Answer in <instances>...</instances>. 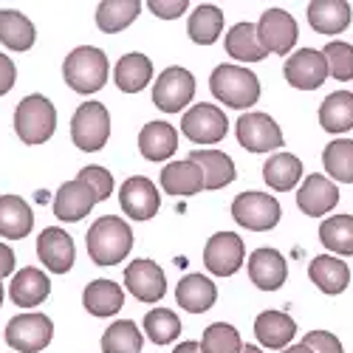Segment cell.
<instances>
[{"instance_id": "e575fe53", "label": "cell", "mask_w": 353, "mask_h": 353, "mask_svg": "<svg viewBox=\"0 0 353 353\" xmlns=\"http://www.w3.org/2000/svg\"><path fill=\"white\" fill-rule=\"evenodd\" d=\"M141 12L139 0H102L97 6V26L105 34H116L128 28Z\"/></svg>"}, {"instance_id": "4316f807", "label": "cell", "mask_w": 353, "mask_h": 353, "mask_svg": "<svg viewBox=\"0 0 353 353\" xmlns=\"http://www.w3.org/2000/svg\"><path fill=\"white\" fill-rule=\"evenodd\" d=\"M82 303L88 308V314L94 316H113L125 305V291L119 283L113 280H94L85 285V294H82Z\"/></svg>"}, {"instance_id": "e0dca14e", "label": "cell", "mask_w": 353, "mask_h": 353, "mask_svg": "<svg viewBox=\"0 0 353 353\" xmlns=\"http://www.w3.org/2000/svg\"><path fill=\"white\" fill-rule=\"evenodd\" d=\"M99 203L97 192L88 187L85 181L74 179V181H65L60 187V192H57L54 198V215L65 221V223H74V221H82L85 215H91V210Z\"/></svg>"}, {"instance_id": "8fae6325", "label": "cell", "mask_w": 353, "mask_h": 353, "mask_svg": "<svg viewBox=\"0 0 353 353\" xmlns=\"http://www.w3.org/2000/svg\"><path fill=\"white\" fill-rule=\"evenodd\" d=\"M246 257V246L234 232H218L203 249V263L215 277H232Z\"/></svg>"}, {"instance_id": "9a60e30c", "label": "cell", "mask_w": 353, "mask_h": 353, "mask_svg": "<svg viewBox=\"0 0 353 353\" xmlns=\"http://www.w3.org/2000/svg\"><path fill=\"white\" fill-rule=\"evenodd\" d=\"M119 203L128 218L133 221H150L159 207H161V195L159 190L153 187L150 179H144V175H133V179H128L119 190Z\"/></svg>"}, {"instance_id": "74e56055", "label": "cell", "mask_w": 353, "mask_h": 353, "mask_svg": "<svg viewBox=\"0 0 353 353\" xmlns=\"http://www.w3.org/2000/svg\"><path fill=\"white\" fill-rule=\"evenodd\" d=\"M322 164H325L328 175L342 184H353V141L350 139H336L325 147L322 153Z\"/></svg>"}, {"instance_id": "ffe728a7", "label": "cell", "mask_w": 353, "mask_h": 353, "mask_svg": "<svg viewBox=\"0 0 353 353\" xmlns=\"http://www.w3.org/2000/svg\"><path fill=\"white\" fill-rule=\"evenodd\" d=\"M308 23L319 34H342L350 26V6L345 0H314L308 3Z\"/></svg>"}, {"instance_id": "277c9868", "label": "cell", "mask_w": 353, "mask_h": 353, "mask_svg": "<svg viewBox=\"0 0 353 353\" xmlns=\"http://www.w3.org/2000/svg\"><path fill=\"white\" fill-rule=\"evenodd\" d=\"M14 130L20 136L23 144H43L54 136L57 130V110L54 105L40 97V94H32L26 97L17 110H14Z\"/></svg>"}, {"instance_id": "484cf974", "label": "cell", "mask_w": 353, "mask_h": 353, "mask_svg": "<svg viewBox=\"0 0 353 353\" xmlns=\"http://www.w3.org/2000/svg\"><path fill=\"white\" fill-rule=\"evenodd\" d=\"M308 274L311 280L316 283L319 291H325V294H342L350 283V269H347V263L334 257V254H319L311 260V266H308Z\"/></svg>"}, {"instance_id": "7dc6e473", "label": "cell", "mask_w": 353, "mask_h": 353, "mask_svg": "<svg viewBox=\"0 0 353 353\" xmlns=\"http://www.w3.org/2000/svg\"><path fill=\"white\" fill-rule=\"evenodd\" d=\"M12 272H14V252L6 243H0V277H9Z\"/></svg>"}, {"instance_id": "ee69618b", "label": "cell", "mask_w": 353, "mask_h": 353, "mask_svg": "<svg viewBox=\"0 0 353 353\" xmlns=\"http://www.w3.org/2000/svg\"><path fill=\"white\" fill-rule=\"evenodd\" d=\"M303 345L311 353H342V342L334 334H328V331H311V334H305Z\"/></svg>"}, {"instance_id": "7402d4cb", "label": "cell", "mask_w": 353, "mask_h": 353, "mask_svg": "<svg viewBox=\"0 0 353 353\" xmlns=\"http://www.w3.org/2000/svg\"><path fill=\"white\" fill-rule=\"evenodd\" d=\"M9 294H12V303L20 305V308H34L40 305L48 294H51V283L48 277L34 269V266H26L14 274L12 285H9Z\"/></svg>"}, {"instance_id": "f1b7e54d", "label": "cell", "mask_w": 353, "mask_h": 353, "mask_svg": "<svg viewBox=\"0 0 353 353\" xmlns=\"http://www.w3.org/2000/svg\"><path fill=\"white\" fill-rule=\"evenodd\" d=\"M161 187L170 195H195L203 190V172L198 164L187 161H172L161 170Z\"/></svg>"}, {"instance_id": "603a6c76", "label": "cell", "mask_w": 353, "mask_h": 353, "mask_svg": "<svg viewBox=\"0 0 353 353\" xmlns=\"http://www.w3.org/2000/svg\"><path fill=\"white\" fill-rule=\"evenodd\" d=\"M294 334H297V325H294V319L283 311H263L254 319V336L263 347L283 350L294 339Z\"/></svg>"}, {"instance_id": "4dcf8cb0", "label": "cell", "mask_w": 353, "mask_h": 353, "mask_svg": "<svg viewBox=\"0 0 353 353\" xmlns=\"http://www.w3.org/2000/svg\"><path fill=\"white\" fill-rule=\"evenodd\" d=\"M153 79V63L150 57L144 54H125L119 65H116V85H119V91L125 94H139L144 91L147 85Z\"/></svg>"}, {"instance_id": "83f0119b", "label": "cell", "mask_w": 353, "mask_h": 353, "mask_svg": "<svg viewBox=\"0 0 353 353\" xmlns=\"http://www.w3.org/2000/svg\"><path fill=\"white\" fill-rule=\"evenodd\" d=\"M190 161L203 172V190H221L234 181V161L221 150H192Z\"/></svg>"}, {"instance_id": "d6a6232c", "label": "cell", "mask_w": 353, "mask_h": 353, "mask_svg": "<svg viewBox=\"0 0 353 353\" xmlns=\"http://www.w3.org/2000/svg\"><path fill=\"white\" fill-rule=\"evenodd\" d=\"M319 125L328 133H345L353 128V94L336 91L322 99L319 105Z\"/></svg>"}, {"instance_id": "bcb514c9", "label": "cell", "mask_w": 353, "mask_h": 353, "mask_svg": "<svg viewBox=\"0 0 353 353\" xmlns=\"http://www.w3.org/2000/svg\"><path fill=\"white\" fill-rule=\"evenodd\" d=\"M14 79H17V68H14V63L9 60L6 54H0V97L12 91Z\"/></svg>"}, {"instance_id": "8d00e7d4", "label": "cell", "mask_w": 353, "mask_h": 353, "mask_svg": "<svg viewBox=\"0 0 353 353\" xmlns=\"http://www.w3.org/2000/svg\"><path fill=\"white\" fill-rule=\"evenodd\" d=\"M319 241L336 254H353V215H334L322 221Z\"/></svg>"}, {"instance_id": "8992f818", "label": "cell", "mask_w": 353, "mask_h": 353, "mask_svg": "<svg viewBox=\"0 0 353 353\" xmlns=\"http://www.w3.org/2000/svg\"><path fill=\"white\" fill-rule=\"evenodd\" d=\"M280 215H283L280 203L269 192H241L232 201V218L252 232L274 229L280 223Z\"/></svg>"}, {"instance_id": "5bb4252c", "label": "cell", "mask_w": 353, "mask_h": 353, "mask_svg": "<svg viewBox=\"0 0 353 353\" xmlns=\"http://www.w3.org/2000/svg\"><path fill=\"white\" fill-rule=\"evenodd\" d=\"M125 283H128V291L139 303H159L167 294V280H164L161 266L147 257L133 260L125 269Z\"/></svg>"}, {"instance_id": "1f68e13d", "label": "cell", "mask_w": 353, "mask_h": 353, "mask_svg": "<svg viewBox=\"0 0 353 353\" xmlns=\"http://www.w3.org/2000/svg\"><path fill=\"white\" fill-rule=\"evenodd\" d=\"M226 54L234 57L238 63H260L266 60V48L257 40V26L254 23H238L226 34Z\"/></svg>"}, {"instance_id": "d6986e66", "label": "cell", "mask_w": 353, "mask_h": 353, "mask_svg": "<svg viewBox=\"0 0 353 353\" xmlns=\"http://www.w3.org/2000/svg\"><path fill=\"white\" fill-rule=\"evenodd\" d=\"M249 277L263 291H277L288 277L285 257L277 249H257L249 257Z\"/></svg>"}, {"instance_id": "ba28073f", "label": "cell", "mask_w": 353, "mask_h": 353, "mask_svg": "<svg viewBox=\"0 0 353 353\" xmlns=\"http://www.w3.org/2000/svg\"><path fill=\"white\" fill-rule=\"evenodd\" d=\"M195 97V77L187 71V68H179L172 65L167 68L159 79H156V88H153V102L159 110L164 113H179L184 110Z\"/></svg>"}, {"instance_id": "f6af8a7d", "label": "cell", "mask_w": 353, "mask_h": 353, "mask_svg": "<svg viewBox=\"0 0 353 353\" xmlns=\"http://www.w3.org/2000/svg\"><path fill=\"white\" fill-rule=\"evenodd\" d=\"M190 9V3L187 0H150V12H156L159 17H164V20H175V17H181L184 12Z\"/></svg>"}, {"instance_id": "7a4b0ae2", "label": "cell", "mask_w": 353, "mask_h": 353, "mask_svg": "<svg viewBox=\"0 0 353 353\" xmlns=\"http://www.w3.org/2000/svg\"><path fill=\"white\" fill-rule=\"evenodd\" d=\"M210 88L212 94L218 97V102L229 105V108H252L260 99V82L252 71L241 68V65H232L223 63L212 71L210 77Z\"/></svg>"}, {"instance_id": "60d3db41", "label": "cell", "mask_w": 353, "mask_h": 353, "mask_svg": "<svg viewBox=\"0 0 353 353\" xmlns=\"http://www.w3.org/2000/svg\"><path fill=\"white\" fill-rule=\"evenodd\" d=\"M201 350L203 353H241L243 342H241L238 328H232L229 322H212V325L203 331Z\"/></svg>"}, {"instance_id": "f35d334b", "label": "cell", "mask_w": 353, "mask_h": 353, "mask_svg": "<svg viewBox=\"0 0 353 353\" xmlns=\"http://www.w3.org/2000/svg\"><path fill=\"white\" fill-rule=\"evenodd\" d=\"M105 353H139L141 350V334L130 319H119L105 331L102 336Z\"/></svg>"}, {"instance_id": "f546056e", "label": "cell", "mask_w": 353, "mask_h": 353, "mask_svg": "<svg viewBox=\"0 0 353 353\" xmlns=\"http://www.w3.org/2000/svg\"><path fill=\"white\" fill-rule=\"evenodd\" d=\"M34 26L23 12L14 9H0V43L12 51H28L34 46Z\"/></svg>"}, {"instance_id": "7c38bea8", "label": "cell", "mask_w": 353, "mask_h": 353, "mask_svg": "<svg viewBox=\"0 0 353 353\" xmlns=\"http://www.w3.org/2000/svg\"><path fill=\"white\" fill-rule=\"evenodd\" d=\"M238 141L249 153H269L283 147V133L266 113H243L238 119Z\"/></svg>"}, {"instance_id": "c3c4849f", "label": "cell", "mask_w": 353, "mask_h": 353, "mask_svg": "<svg viewBox=\"0 0 353 353\" xmlns=\"http://www.w3.org/2000/svg\"><path fill=\"white\" fill-rule=\"evenodd\" d=\"M172 353H203V350H201V345H195V342H181Z\"/></svg>"}, {"instance_id": "2e32d148", "label": "cell", "mask_w": 353, "mask_h": 353, "mask_svg": "<svg viewBox=\"0 0 353 353\" xmlns=\"http://www.w3.org/2000/svg\"><path fill=\"white\" fill-rule=\"evenodd\" d=\"M37 257L43 260V266L54 274H65L74 266V241L71 234L63 232L60 226H48L40 232L37 238Z\"/></svg>"}, {"instance_id": "cb8c5ba5", "label": "cell", "mask_w": 353, "mask_h": 353, "mask_svg": "<svg viewBox=\"0 0 353 353\" xmlns=\"http://www.w3.org/2000/svg\"><path fill=\"white\" fill-rule=\"evenodd\" d=\"M175 300H179L181 308H187L190 314H203L210 311L218 300V288L210 277L203 274H187L179 288H175Z\"/></svg>"}, {"instance_id": "b9f144b4", "label": "cell", "mask_w": 353, "mask_h": 353, "mask_svg": "<svg viewBox=\"0 0 353 353\" xmlns=\"http://www.w3.org/2000/svg\"><path fill=\"white\" fill-rule=\"evenodd\" d=\"M325 63H328V74L339 82H347L353 79V46L345 43V40H331L325 48Z\"/></svg>"}, {"instance_id": "d590c367", "label": "cell", "mask_w": 353, "mask_h": 353, "mask_svg": "<svg viewBox=\"0 0 353 353\" xmlns=\"http://www.w3.org/2000/svg\"><path fill=\"white\" fill-rule=\"evenodd\" d=\"M187 32L192 37V43L198 46H212L218 40V34L223 32V12L212 3H203L195 6V12L190 14V26Z\"/></svg>"}, {"instance_id": "7bdbcfd3", "label": "cell", "mask_w": 353, "mask_h": 353, "mask_svg": "<svg viewBox=\"0 0 353 353\" xmlns=\"http://www.w3.org/2000/svg\"><path fill=\"white\" fill-rule=\"evenodd\" d=\"M77 179L91 187V190L97 192V198H99V201H108V198H110V192H113V175H110L105 167H97V164L82 167Z\"/></svg>"}, {"instance_id": "ab89813d", "label": "cell", "mask_w": 353, "mask_h": 353, "mask_svg": "<svg viewBox=\"0 0 353 353\" xmlns=\"http://www.w3.org/2000/svg\"><path fill=\"white\" fill-rule=\"evenodd\" d=\"M144 334L150 336L156 345H167L181 334V319L175 316L170 308H153L144 316Z\"/></svg>"}, {"instance_id": "816d5d0a", "label": "cell", "mask_w": 353, "mask_h": 353, "mask_svg": "<svg viewBox=\"0 0 353 353\" xmlns=\"http://www.w3.org/2000/svg\"><path fill=\"white\" fill-rule=\"evenodd\" d=\"M0 305H3V283H0Z\"/></svg>"}, {"instance_id": "44dd1931", "label": "cell", "mask_w": 353, "mask_h": 353, "mask_svg": "<svg viewBox=\"0 0 353 353\" xmlns=\"http://www.w3.org/2000/svg\"><path fill=\"white\" fill-rule=\"evenodd\" d=\"M139 150L147 161H167L179 150V133L167 122H150L139 133Z\"/></svg>"}, {"instance_id": "30bf717a", "label": "cell", "mask_w": 353, "mask_h": 353, "mask_svg": "<svg viewBox=\"0 0 353 353\" xmlns=\"http://www.w3.org/2000/svg\"><path fill=\"white\" fill-rule=\"evenodd\" d=\"M226 116L223 110H218V105L201 102L195 108H190L181 119V130L192 144H215L226 136Z\"/></svg>"}, {"instance_id": "9c48e42d", "label": "cell", "mask_w": 353, "mask_h": 353, "mask_svg": "<svg viewBox=\"0 0 353 353\" xmlns=\"http://www.w3.org/2000/svg\"><path fill=\"white\" fill-rule=\"evenodd\" d=\"M285 82L297 91H316L328 79V63L325 54L316 48H300L285 60Z\"/></svg>"}, {"instance_id": "6da1fadb", "label": "cell", "mask_w": 353, "mask_h": 353, "mask_svg": "<svg viewBox=\"0 0 353 353\" xmlns=\"http://www.w3.org/2000/svg\"><path fill=\"white\" fill-rule=\"evenodd\" d=\"M133 249V232L128 221L105 215L88 229V254L97 266H116Z\"/></svg>"}, {"instance_id": "3957f363", "label": "cell", "mask_w": 353, "mask_h": 353, "mask_svg": "<svg viewBox=\"0 0 353 353\" xmlns=\"http://www.w3.org/2000/svg\"><path fill=\"white\" fill-rule=\"evenodd\" d=\"M63 74L77 94H97L108 79V57L94 46H79L65 57Z\"/></svg>"}, {"instance_id": "f907efd6", "label": "cell", "mask_w": 353, "mask_h": 353, "mask_svg": "<svg viewBox=\"0 0 353 353\" xmlns=\"http://www.w3.org/2000/svg\"><path fill=\"white\" fill-rule=\"evenodd\" d=\"M241 353H263L260 347H254V345H243V350Z\"/></svg>"}, {"instance_id": "5b68a950", "label": "cell", "mask_w": 353, "mask_h": 353, "mask_svg": "<svg viewBox=\"0 0 353 353\" xmlns=\"http://www.w3.org/2000/svg\"><path fill=\"white\" fill-rule=\"evenodd\" d=\"M110 136V113L102 102H82L71 119V139L79 150H102Z\"/></svg>"}, {"instance_id": "836d02e7", "label": "cell", "mask_w": 353, "mask_h": 353, "mask_svg": "<svg viewBox=\"0 0 353 353\" xmlns=\"http://www.w3.org/2000/svg\"><path fill=\"white\" fill-rule=\"evenodd\" d=\"M263 179H266V184L277 192L294 190L297 181L303 179V161L291 153H274L266 161V167H263Z\"/></svg>"}, {"instance_id": "4fadbf2b", "label": "cell", "mask_w": 353, "mask_h": 353, "mask_svg": "<svg viewBox=\"0 0 353 353\" xmlns=\"http://www.w3.org/2000/svg\"><path fill=\"white\" fill-rule=\"evenodd\" d=\"M257 40L266 54H288L297 43V23L283 9H269L257 23Z\"/></svg>"}, {"instance_id": "52a82bcc", "label": "cell", "mask_w": 353, "mask_h": 353, "mask_svg": "<svg viewBox=\"0 0 353 353\" xmlns=\"http://www.w3.org/2000/svg\"><path fill=\"white\" fill-rule=\"evenodd\" d=\"M51 336H54V325L46 314H20L9 319V325H6V342L9 347L20 353L46 350Z\"/></svg>"}, {"instance_id": "ac0fdd59", "label": "cell", "mask_w": 353, "mask_h": 353, "mask_svg": "<svg viewBox=\"0 0 353 353\" xmlns=\"http://www.w3.org/2000/svg\"><path fill=\"white\" fill-rule=\"evenodd\" d=\"M339 203V190L336 184H331V179H325V175H308V179L303 181L300 192H297V207L308 215V218H316V215H325L331 212L334 207Z\"/></svg>"}, {"instance_id": "d4e9b609", "label": "cell", "mask_w": 353, "mask_h": 353, "mask_svg": "<svg viewBox=\"0 0 353 353\" xmlns=\"http://www.w3.org/2000/svg\"><path fill=\"white\" fill-rule=\"evenodd\" d=\"M34 226L32 207L20 195H3L0 198V238L20 241Z\"/></svg>"}, {"instance_id": "681fc988", "label": "cell", "mask_w": 353, "mask_h": 353, "mask_svg": "<svg viewBox=\"0 0 353 353\" xmlns=\"http://www.w3.org/2000/svg\"><path fill=\"white\" fill-rule=\"evenodd\" d=\"M280 353H311L305 345H291V347H285V350H280Z\"/></svg>"}]
</instances>
